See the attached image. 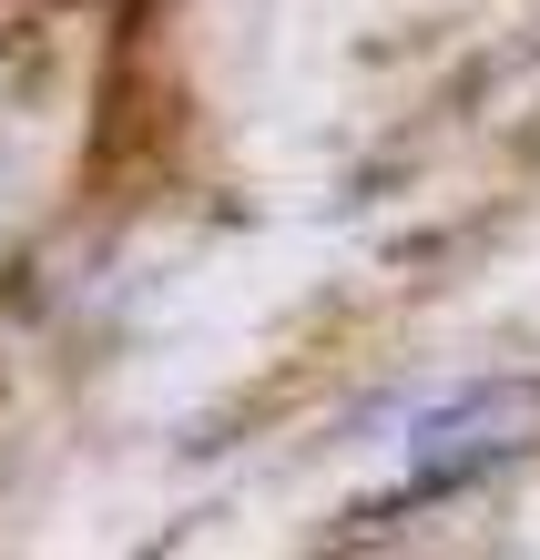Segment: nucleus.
I'll use <instances>...</instances> for the list:
<instances>
[{
  "instance_id": "1",
  "label": "nucleus",
  "mask_w": 540,
  "mask_h": 560,
  "mask_svg": "<svg viewBox=\"0 0 540 560\" xmlns=\"http://www.w3.org/2000/svg\"><path fill=\"white\" fill-rule=\"evenodd\" d=\"M530 418H540L530 387H480V398L438 408V418L418 428V489H449V479H469V469H490V458H510Z\"/></svg>"
}]
</instances>
